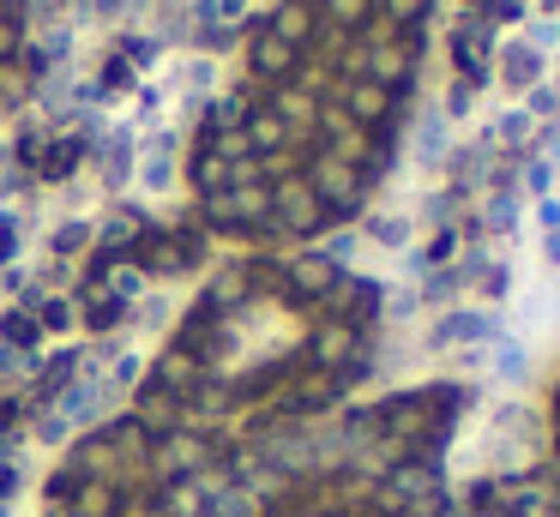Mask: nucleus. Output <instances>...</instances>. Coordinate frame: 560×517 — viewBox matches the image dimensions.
Segmentation results:
<instances>
[{
    "instance_id": "obj_1",
    "label": "nucleus",
    "mask_w": 560,
    "mask_h": 517,
    "mask_svg": "<svg viewBox=\"0 0 560 517\" xmlns=\"http://www.w3.org/2000/svg\"><path fill=\"white\" fill-rule=\"evenodd\" d=\"M272 211H277L284 229H313V223H320V193H313L308 181H284L272 193Z\"/></svg>"
},
{
    "instance_id": "obj_2",
    "label": "nucleus",
    "mask_w": 560,
    "mask_h": 517,
    "mask_svg": "<svg viewBox=\"0 0 560 517\" xmlns=\"http://www.w3.org/2000/svg\"><path fill=\"white\" fill-rule=\"evenodd\" d=\"M121 319H127V301L109 295L103 283L85 289V325H91V331H109V325H121Z\"/></svg>"
},
{
    "instance_id": "obj_3",
    "label": "nucleus",
    "mask_w": 560,
    "mask_h": 517,
    "mask_svg": "<svg viewBox=\"0 0 560 517\" xmlns=\"http://www.w3.org/2000/svg\"><path fill=\"white\" fill-rule=\"evenodd\" d=\"M78 156H85V144H78V139H54V144H42L37 175H42V181H61V175H73V168H78Z\"/></svg>"
},
{
    "instance_id": "obj_4",
    "label": "nucleus",
    "mask_w": 560,
    "mask_h": 517,
    "mask_svg": "<svg viewBox=\"0 0 560 517\" xmlns=\"http://www.w3.org/2000/svg\"><path fill=\"white\" fill-rule=\"evenodd\" d=\"M289 61H296V49H289V42H277L272 30L253 42V73H260V78H284V73H289Z\"/></svg>"
},
{
    "instance_id": "obj_5",
    "label": "nucleus",
    "mask_w": 560,
    "mask_h": 517,
    "mask_svg": "<svg viewBox=\"0 0 560 517\" xmlns=\"http://www.w3.org/2000/svg\"><path fill=\"white\" fill-rule=\"evenodd\" d=\"M139 235H145V217H133V211L109 217V229H103V258H109V253H133V247H139Z\"/></svg>"
},
{
    "instance_id": "obj_6",
    "label": "nucleus",
    "mask_w": 560,
    "mask_h": 517,
    "mask_svg": "<svg viewBox=\"0 0 560 517\" xmlns=\"http://www.w3.org/2000/svg\"><path fill=\"white\" fill-rule=\"evenodd\" d=\"M308 25H313V13H308V0H289L284 13L272 18V37H277V42H289V49H296V42L308 37Z\"/></svg>"
},
{
    "instance_id": "obj_7",
    "label": "nucleus",
    "mask_w": 560,
    "mask_h": 517,
    "mask_svg": "<svg viewBox=\"0 0 560 517\" xmlns=\"http://www.w3.org/2000/svg\"><path fill=\"white\" fill-rule=\"evenodd\" d=\"M37 331L42 325L30 319V313H7V319H0V337H7V343H37Z\"/></svg>"
},
{
    "instance_id": "obj_8",
    "label": "nucleus",
    "mask_w": 560,
    "mask_h": 517,
    "mask_svg": "<svg viewBox=\"0 0 560 517\" xmlns=\"http://www.w3.org/2000/svg\"><path fill=\"white\" fill-rule=\"evenodd\" d=\"M85 241H91V229H85V223H66V229H54V253H78Z\"/></svg>"
},
{
    "instance_id": "obj_9",
    "label": "nucleus",
    "mask_w": 560,
    "mask_h": 517,
    "mask_svg": "<svg viewBox=\"0 0 560 517\" xmlns=\"http://www.w3.org/2000/svg\"><path fill=\"white\" fill-rule=\"evenodd\" d=\"M13 54H18V18L0 13V61H13Z\"/></svg>"
},
{
    "instance_id": "obj_10",
    "label": "nucleus",
    "mask_w": 560,
    "mask_h": 517,
    "mask_svg": "<svg viewBox=\"0 0 560 517\" xmlns=\"http://www.w3.org/2000/svg\"><path fill=\"white\" fill-rule=\"evenodd\" d=\"M103 85H109V91H115V85H133V66L121 61V54H115V61L103 66Z\"/></svg>"
},
{
    "instance_id": "obj_11",
    "label": "nucleus",
    "mask_w": 560,
    "mask_h": 517,
    "mask_svg": "<svg viewBox=\"0 0 560 517\" xmlns=\"http://www.w3.org/2000/svg\"><path fill=\"white\" fill-rule=\"evenodd\" d=\"M66 319H73V307H66V301H49V307H42V325H54V331H61Z\"/></svg>"
},
{
    "instance_id": "obj_12",
    "label": "nucleus",
    "mask_w": 560,
    "mask_h": 517,
    "mask_svg": "<svg viewBox=\"0 0 560 517\" xmlns=\"http://www.w3.org/2000/svg\"><path fill=\"white\" fill-rule=\"evenodd\" d=\"M13 258V217H0V265Z\"/></svg>"
}]
</instances>
